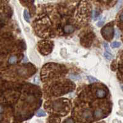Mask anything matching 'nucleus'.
<instances>
[{"mask_svg": "<svg viewBox=\"0 0 123 123\" xmlns=\"http://www.w3.org/2000/svg\"><path fill=\"white\" fill-rule=\"evenodd\" d=\"M103 32L106 36H110V35L113 36V29L112 27H106L105 28L103 29Z\"/></svg>", "mask_w": 123, "mask_h": 123, "instance_id": "f257e3e1", "label": "nucleus"}, {"mask_svg": "<svg viewBox=\"0 0 123 123\" xmlns=\"http://www.w3.org/2000/svg\"><path fill=\"white\" fill-rule=\"evenodd\" d=\"M63 30L66 33H71L74 31V28L72 25H66L63 28Z\"/></svg>", "mask_w": 123, "mask_h": 123, "instance_id": "f03ea898", "label": "nucleus"}, {"mask_svg": "<svg viewBox=\"0 0 123 123\" xmlns=\"http://www.w3.org/2000/svg\"><path fill=\"white\" fill-rule=\"evenodd\" d=\"M96 95L98 98H104L106 96V92L105 91L102 89H98L96 92Z\"/></svg>", "mask_w": 123, "mask_h": 123, "instance_id": "7ed1b4c3", "label": "nucleus"}, {"mask_svg": "<svg viewBox=\"0 0 123 123\" xmlns=\"http://www.w3.org/2000/svg\"><path fill=\"white\" fill-rule=\"evenodd\" d=\"M17 57L16 56H11V57H10L9 59L8 60V62L9 64L12 65L14 64V63H17Z\"/></svg>", "mask_w": 123, "mask_h": 123, "instance_id": "20e7f679", "label": "nucleus"}, {"mask_svg": "<svg viewBox=\"0 0 123 123\" xmlns=\"http://www.w3.org/2000/svg\"><path fill=\"white\" fill-rule=\"evenodd\" d=\"M36 115H37L38 117H43V116H46V114L43 110H38V111H37Z\"/></svg>", "mask_w": 123, "mask_h": 123, "instance_id": "39448f33", "label": "nucleus"}, {"mask_svg": "<svg viewBox=\"0 0 123 123\" xmlns=\"http://www.w3.org/2000/svg\"><path fill=\"white\" fill-rule=\"evenodd\" d=\"M24 17L25 18V20L27 22H30V16L29 14H28V11H27V10H25L24 12Z\"/></svg>", "mask_w": 123, "mask_h": 123, "instance_id": "423d86ee", "label": "nucleus"}, {"mask_svg": "<svg viewBox=\"0 0 123 123\" xmlns=\"http://www.w3.org/2000/svg\"><path fill=\"white\" fill-rule=\"evenodd\" d=\"M102 115H103V113H102V110H95L94 112V115L96 117H100L102 116Z\"/></svg>", "mask_w": 123, "mask_h": 123, "instance_id": "0eeeda50", "label": "nucleus"}, {"mask_svg": "<svg viewBox=\"0 0 123 123\" xmlns=\"http://www.w3.org/2000/svg\"><path fill=\"white\" fill-rule=\"evenodd\" d=\"M121 46V43L119 42H117V41H115V42L112 43L111 44V47L112 48H119V46Z\"/></svg>", "mask_w": 123, "mask_h": 123, "instance_id": "6e6552de", "label": "nucleus"}, {"mask_svg": "<svg viewBox=\"0 0 123 123\" xmlns=\"http://www.w3.org/2000/svg\"><path fill=\"white\" fill-rule=\"evenodd\" d=\"M87 79H88L90 83H94V82H97V81H98V80L97 79L95 78H94L93 76H87Z\"/></svg>", "mask_w": 123, "mask_h": 123, "instance_id": "1a4fd4ad", "label": "nucleus"}, {"mask_svg": "<svg viewBox=\"0 0 123 123\" xmlns=\"http://www.w3.org/2000/svg\"><path fill=\"white\" fill-rule=\"evenodd\" d=\"M104 56H105V57L106 58V59H108V60H110L112 58V55L111 54H110L108 51L107 52H105V53H104Z\"/></svg>", "mask_w": 123, "mask_h": 123, "instance_id": "9d476101", "label": "nucleus"}, {"mask_svg": "<svg viewBox=\"0 0 123 123\" xmlns=\"http://www.w3.org/2000/svg\"><path fill=\"white\" fill-rule=\"evenodd\" d=\"M100 14L98 13H97V12L95 11L94 12V20H97V18L99 17Z\"/></svg>", "mask_w": 123, "mask_h": 123, "instance_id": "9b49d317", "label": "nucleus"}, {"mask_svg": "<svg viewBox=\"0 0 123 123\" xmlns=\"http://www.w3.org/2000/svg\"><path fill=\"white\" fill-rule=\"evenodd\" d=\"M104 22H105V20H100V22H98L97 23V25L98 27H102V25H104Z\"/></svg>", "mask_w": 123, "mask_h": 123, "instance_id": "f8f14e48", "label": "nucleus"}, {"mask_svg": "<svg viewBox=\"0 0 123 123\" xmlns=\"http://www.w3.org/2000/svg\"><path fill=\"white\" fill-rule=\"evenodd\" d=\"M104 47H105V48L106 49V50H107V51H108V50H109L108 45L107 43H104Z\"/></svg>", "mask_w": 123, "mask_h": 123, "instance_id": "ddd939ff", "label": "nucleus"}, {"mask_svg": "<svg viewBox=\"0 0 123 123\" xmlns=\"http://www.w3.org/2000/svg\"><path fill=\"white\" fill-rule=\"evenodd\" d=\"M74 121L71 120V119H68V120H65L64 121V123H74Z\"/></svg>", "mask_w": 123, "mask_h": 123, "instance_id": "4468645a", "label": "nucleus"}, {"mask_svg": "<svg viewBox=\"0 0 123 123\" xmlns=\"http://www.w3.org/2000/svg\"><path fill=\"white\" fill-rule=\"evenodd\" d=\"M120 19L121 20L123 21V12H122L120 15Z\"/></svg>", "mask_w": 123, "mask_h": 123, "instance_id": "2eb2a0df", "label": "nucleus"}, {"mask_svg": "<svg viewBox=\"0 0 123 123\" xmlns=\"http://www.w3.org/2000/svg\"><path fill=\"white\" fill-rule=\"evenodd\" d=\"M3 111H4L3 108L1 107V106H0V113H3Z\"/></svg>", "mask_w": 123, "mask_h": 123, "instance_id": "dca6fc26", "label": "nucleus"}, {"mask_svg": "<svg viewBox=\"0 0 123 123\" xmlns=\"http://www.w3.org/2000/svg\"><path fill=\"white\" fill-rule=\"evenodd\" d=\"M121 88L123 89V86H121Z\"/></svg>", "mask_w": 123, "mask_h": 123, "instance_id": "f3484780", "label": "nucleus"}]
</instances>
